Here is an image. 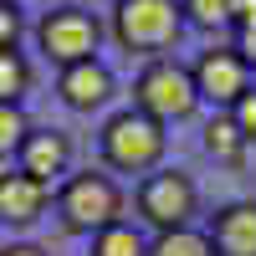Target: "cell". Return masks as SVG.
<instances>
[{
    "label": "cell",
    "instance_id": "cell-15",
    "mask_svg": "<svg viewBox=\"0 0 256 256\" xmlns=\"http://www.w3.org/2000/svg\"><path fill=\"white\" fill-rule=\"evenodd\" d=\"M31 92V62L16 46H0V102H20Z\"/></svg>",
    "mask_w": 256,
    "mask_h": 256
},
{
    "label": "cell",
    "instance_id": "cell-12",
    "mask_svg": "<svg viewBox=\"0 0 256 256\" xmlns=\"http://www.w3.org/2000/svg\"><path fill=\"white\" fill-rule=\"evenodd\" d=\"M246 148H251V144H246V134L236 128V118H230V113H216V118L205 123V154H210V159H220V164H241Z\"/></svg>",
    "mask_w": 256,
    "mask_h": 256
},
{
    "label": "cell",
    "instance_id": "cell-7",
    "mask_svg": "<svg viewBox=\"0 0 256 256\" xmlns=\"http://www.w3.org/2000/svg\"><path fill=\"white\" fill-rule=\"evenodd\" d=\"M190 77H195V92L210 98V102H220V108H236V102L251 92V67H246V56L236 46L200 52V62L190 67Z\"/></svg>",
    "mask_w": 256,
    "mask_h": 256
},
{
    "label": "cell",
    "instance_id": "cell-1",
    "mask_svg": "<svg viewBox=\"0 0 256 256\" xmlns=\"http://www.w3.org/2000/svg\"><path fill=\"white\" fill-rule=\"evenodd\" d=\"M56 216L77 236H98V230L123 220V190L113 184V174H98V169L67 174L56 190Z\"/></svg>",
    "mask_w": 256,
    "mask_h": 256
},
{
    "label": "cell",
    "instance_id": "cell-2",
    "mask_svg": "<svg viewBox=\"0 0 256 256\" xmlns=\"http://www.w3.org/2000/svg\"><path fill=\"white\" fill-rule=\"evenodd\" d=\"M184 31V6L180 0H118L113 6V36L123 52L154 56L169 52Z\"/></svg>",
    "mask_w": 256,
    "mask_h": 256
},
{
    "label": "cell",
    "instance_id": "cell-13",
    "mask_svg": "<svg viewBox=\"0 0 256 256\" xmlns=\"http://www.w3.org/2000/svg\"><path fill=\"white\" fill-rule=\"evenodd\" d=\"M148 256H216V246H210L205 230L184 226V230H164V236L148 241Z\"/></svg>",
    "mask_w": 256,
    "mask_h": 256
},
{
    "label": "cell",
    "instance_id": "cell-19",
    "mask_svg": "<svg viewBox=\"0 0 256 256\" xmlns=\"http://www.w3.org/2000/svg\"><path fill=\"white\" fill-rule=\"evenodd\" d=\"M230 118H236V128H241L246 144H251V138H256V92H246L236 108H230Z\"/></svg>",
    "mask_w": 256,
    "mask_h": 256
},
{
    "label": "cell",
    "instance_id": "cell-18",
    "mask_svg": "<svg viewBox=\"0 0 256 256\" xmlns=\"http://www.w3.org/2000/svg\"><path fill=\"white\" fill-rule=\"evenodd\" d=\"M16 36H20V10L16 0H0V46H16Z\"/></svg>",
    "mask_w": 256,
    "mask_h": 256
},
{
    "label": "cell",
    "instance_id": "cell-20",
    "mask_svg": "<svg viewBox=\"0 0 256 256\" xmlns=\"http://www.w3.org/2000/svg\"><path fill=\"white\" fill-rule=\"evenodd\" d=\"M230 26L236 31H256V0H236V6H230Z\"/></svg>",
    "mask_w": 256,
    "mask_h": 256
},
{
    "label": "cell",
    "instance_id": "cell-10",
    "mask_svg": "<svg viewBox=\"0 0 256 256\" xmlns=\"http://www.w3.org/2000/svg\"><path fill=\"white\" fill-rule=\"evenodd\" d=\"M56 92H62V102H67V108L92 113V108H102V102L113 98V72L102 67L98 56H92V62H77V67H62Z\"/></svg>",
    "mask_w": 256,
    "mask_h": 256
},
{
    "label": "cell",
    "instance_id": "cell-14",
    "mask_svg": "<svg viewBox=\"0 0 256 256\" xmlns=\"http://www.w3.org/2000/svg\"><path fill=\"white\" fill-rule=\"evenodd\" d=\"M92 256H148V241H144V230L118 220V226H108V230L92 236Z\"/></svg>",
    "mask_w": 256,
    "mask_h": 256
},
{
    "label": "cell",
    "instance_id": "cell-8",
    "mask_svg": "<svg viewBox=\"0 0 256 256\" xmlns=\"http://www.w3.org/2000/svg\"><path fill=\"white\" fill-rule=\"evenodd\" d=\"M52 205V184L31 180L26 169H10V174H0V220L6 226H36L41 216H46Z\"/></svg>",
    "mask_w": 256,
    "mask_h": 256
},
{
    "label": "cell",
    "instance_id": "cell-17",
    "mask_svg": "<svg viewBox=\"0 0 256 256\" xmlns=\"http://www.w3.org/2000/svg\"><path fill=\"white\" fill-rule=\"evenodd\" d=\"M180 6H184V20L216 31V26H226V20H230V6H236V0H180Z\"/></svg>",
    "mask_w": 256,
    "mask_h": 256
},
{
    "label": "cell",
    "instance_id": "cell-3",
    "mask_svg": "<svg viewBox=\"0 0 256 256\" xmlns=\"http://www.w3.org/2000/svg\"><path fill=\"white\" fill-rule=\"evenodd\" d=\"M102 164L108 169H123V174H148L159 159H164V123H154L138 108H123L102 123Z\"/></svg>",
    "mask_w": 256,
    "mask_h": 256
},
{
    "label": "cell",
    "instance_id": "cell-21",
    "mask_svg": "<svg viewBox=\"0 0 256 256\" xmlns=\"http://www.w3.org/2000/svg\"><path fill=\"white\" fill-rule=\"evenodd\" d=\"M0 256H46V251L31 246V241H10V246H0Z\"/></svg>",
    "mask_w": 256,
    "mask_h": 256
},
{
    "label": "cell",
    "instance_id": "cell-16",
    "mask_svg": "<svg viewBox=\"0 0 256 256\" xmlns=\"http://www.w3.org/2000/svg\"><path fill=\"white\" fill-rule=\"evenodd\" d=\"M26 134H31V123H26V113H20V102H0V159L20 154Z\"/></svg>",
    "mask_w": 256,
    "mask_h": 256
},
{
    "label": "cell",
    "instance_id": "cell-11",
    "mask_svg": "<svg viewBox=\"0 0 256 256\" xmlns=\"http://www.w3.org/2000/svg\"><path fill=\"white\" fill-rule=\"evenodd\" d=\"M210 246H216V256H256V200H236L216 210Z\"/></svg>",
    "mask_w": 256,
    "mask_h": 256
},
{
    "label": "cell",
    "instance_id": "cell-4",
    "mask_svg": "<svg viewBox=\"0 0 256 256\" xmlns=\"http://www.w3.org/2000/svg\"><path fill=\"white\" fill-rule=\"evenodd\" d=\"M134 108L148 113L154 123H180L200 108V92H195V77H190V67H180L174 56H159L148 62V67L138 72L134 82Z\"/></svg>",
    "mask_w": 256,
    "mask_h": 256
},
{
    "label": "cell",
    "instance_id": "cell-9",
    "mask_svg": "<svg viewBox=\"0 0 256 256\" xmlns=\"http://www.w3.org/2000/svg\"><path fill=\"white\" fill-rule=\"evenodd\" d=\"M16 159H20V169H26L31 180L56 184L62 174H67V164H72V144H67V134H62V128H31Z\"/></svg>",
    "mask_w": 256,
    "mask_h": 256
},
{
    "label": "cell",
    "instance_id": "cell-6",
    "mask_svg": "<svg viewBox=\"0 0 256 256\" xmlns=\"http://www.w3.org/2000/svg\"><path fill=\"white\" fill-rule=\"evenodd\" d=\"M98 41L102 26L82 10V6H56L36 20V46L46 52L56 67H77V62H92L98 56Z\"/></svg>",
    "mask_w": 256,
    "mask_h": 256
},
{
    "label": "cell",
    "instance_id": "cell-5",
    "mask_svg": "<svg viewBox=\"0 0 256 256\" xmlns=\"http://www.w3.org/2000/svg\"><path fill=\"white\" fill-rule=\"evenodd\" d=\"M200 210V190L190 174H180V169H154V174H144L138 184V216L148 220L164 236V230H184L190 220H195Z\"/></svg>",
    "mask_w": 256,
    "mask_h": 256
}]
</instances>
